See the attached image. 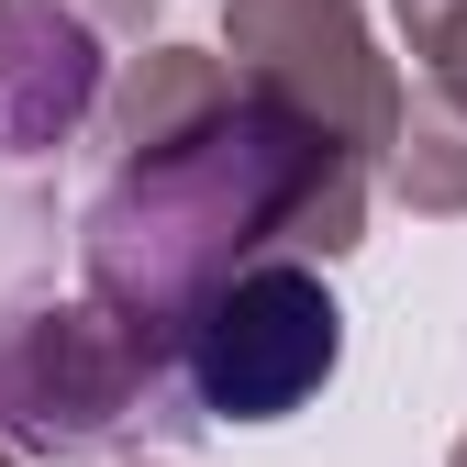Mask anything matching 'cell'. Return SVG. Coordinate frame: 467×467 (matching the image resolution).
I'll return each instance as SVG.
<instances>
[{"instance_id": "3957f363", "label": "cell", "mask_w": 467, "mask_h": 467, "mask_svg": "<svg viewBox=\"0 0 467 467\" xmlns=\"http://www.w3.org/2000/svg\"><path fill=\"white\" fill-rule=\"evenodd\" d=\"M334 368H345V312L301 256L234 267L167 323V379H179L190 423H289L334 389Z\"/></svg>"}, {"instance_id": "ba28073f", "label": "cell", "mask_w": 467, "mask_h": 467, "mask_svg": "<svg viewBox=\"0 0 467 467\" xmlns=\"http://www.w3.org/2000/svg\"><path fill=\"white\" fill-rule=\"evenodd\" d=\"M400 34L423 56V89H445L467 111V0H400Z\"/></svg>"}, {"instance_id": "52a82bcc", "label": "cell", "mask_w": 467, "mask_h": 467, "mask_svg": "<svg viewBox=\"0 0 467 467\" xmlns=\"http://www.w3.org/2000/svg\"><path fill=\"white\" fill-rule=\"evenodd\" d=\"M389 190L412 201V212H434V223H456L467 212V111L445 100V89H412L400 100V123H389Z\"/></svg>"}, {"instance_id": "7a4b0ae2", "label": "cell", "mask_w": 467, "mask_h": 467, "mask_svg": "<svg viewBox=\"0 0 467 467\" xmlns=\"http://www.w3.org/2000/svg\"><path fill=\"white\" fill-rule=\"evenodd\" d=\"M145 423H190L167 379V334L123 323L111 301H12L0 312V445L23 456H111Z\"/></svg>"}, {"instance_id": "6da1fadb", "label": "cell", "mask_w": 467, "mask_h": 467, "mask_svg": "<svg viewBox=\"0 0 467 467\" xmlns=\"http://www.w3.org/2000/svg\"><path fill=\"white\" fill-rule=\"evenodd\" d=\"M357 245H368V156H345L334 134L289 123L256 89L223 123H201L190 145L100 167V190L78 212L89 301H111L145 334H167L201 289H223L256 256L334 267Z\"/></svg>"}, {"instance_id": "5b68a950", "label": "cell", "mask_w": 467, "mask_h": 467, "mask_svg": "<svg viewBox=\"0 0 467 467\" xmlns=\"http://www.w3.org/2000/svg\"><path fill=\"white\" fill-rule=\"evenodd\" d=\"M100 111V34L67 0H0V167L56 156Z\"/></svg>"}, {"instance_id": "7c38bea8", "label": "cell", "mask_w": 467, "mask_h": 467, "mask_svg": "<svg viewBox=\"0 0 467 467\" xmlns=\"http://www.w3.org/2000/svg\"><path fill=\"white\" fill-rule=\"evenodd\" d=\"M145 467H156V456H145Z\"/></svg>"}, {"instance_id": "8992f818", "label": "cell", "mask_w": 467, "mask_h": 467, "mask_svg": "<svg viewBox=\"0 0 467 467\" xmlns=\"http://www.w3.org/2000/svg\"><path fill=\"white\" fill-rule=\"evenodd\" d=\"M245 100L234 89V67L212 45H145V56H123V78H100V156L123 167V156H156V145H190L201 123H223V111Z\"/></svg>"}, {"instance_id": "9c48e42d", "label": "cell", "mask_w": 467, "mask_h": 467, "mask_svg": "<svg viewBox=\"0 0 467 467\" xmlns=\"http://www.w3.org/2000/svg\"><path fill=\"white\" fill-rule=\"evenodd\" d=\"M67 12H78L89 34H145V12H156V0H67Z\"/></svg>"}, {"instance_id": "8fae6325", "label": "cell", "mask_w": 467, "mask_h": 467, "mask_svg": "<svg viewBox=\"0 0 467 467\" xmlns=\"http://www.w3.org/2000/svg\"><path fill=\"white\" fill-rule=\"evenodd\" d=\"M0 467H23V456H12V445H0Z\"/></svg>"}, {"instance_id": "277c9868", "label": "cell", "mask_w": 467, "mask_h": 467, "mask_svg": "<svg viewBox=\"0 0 467 467\" xmlns=\"http://www.w3.org/2000/svg\"><path fill=\"white\" fill-rule=\"evenodd\" d=\"M223 67L234 89L278 100L289 123L334 134L345 156H389L400 123V67L379 56L357 0H223Z\"/></svg>"}, {"instance_id": "30bf717a", "label": "cell", "mask_w": 467, "mask_h": 467, "mask_svg": "<svg viewBox=\"0 0 467 467\" xmlns=\"http://www.w3.org/2000/svg\"><path fill=\"white\" fill-rule=\"evenodd\" d=\"M445 467H467V434H456V456H445Z\"/></svg>"}]
</instances>
